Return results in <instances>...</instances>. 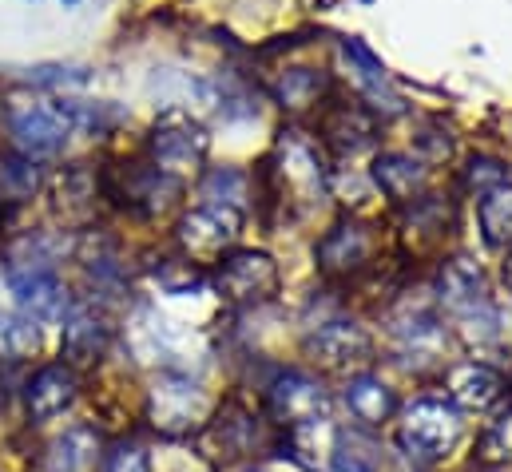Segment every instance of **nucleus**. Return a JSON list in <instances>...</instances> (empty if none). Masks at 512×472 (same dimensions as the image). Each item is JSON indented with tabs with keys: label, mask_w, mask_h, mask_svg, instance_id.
Masks as SVG:
<instances>
[{
	"label": "nucleus",
	"mask_w": 512,
	"mask_h": 472,
	"mask_svg": "<svg viewBox=\"0 0 512 472\" xmlns=\"http://www.w3.org/2000/svg\"><path fill=\"white\" fill-rule=\"evenodd\" d=\"M437 298L441 306L457 318L461 334L469 342H493L497 338V326H501V314L489 298V286H485V274L477 262L469 258H449L441 266V278H437Z\"/></svg>",
	"instance_id": "1"
},
{
	"label": "nucleus",
	"mask_w": 512,
	"mask_h": 472,
	"mask_svg": "<svg viewBox=\"0 0 512 472\" xmlns=\"http://www.w3.org/2000/svg\"><path fill=\"white\" fill-rule=\"evenodd\" d=\"M270 179H274V195L282 203H298V207H314L326 199L330 187V171L322 151L294 127H286L278 135V147L270 155Z\"/></svg>",
	"instance_id": "2"
},
{
	"label": "nucleus",
	"mask_w": 512,
	"mask_h": 472,
	"mask_svg": "<svg viewBox=\"0 0 512 472\" xmlns=\"http://www.w3.org/2000/svg\"><path fill=\"white\" fill-rule=\"evenodd\" d=\"M461 409L449 405V401H437V397H421L413 405L401 409V421H397V445L409 461H421V465H433L441 457H449V449L461 441Z\"/></svg>",
	"instance_id": "3"
},
{
	"label": "nucleus",
	"mask_w": 512,
	"mask_h": 472,
	"mask_svg": "<svg viewBox=\"0 0 512 472\" xmlns=\"http://www.w3.org/2000/svg\"><path fill=\"white\" fill-rule=\"evenodd\" d=\"M211 409L215 401L183 373H163L147 397V421L155 433L171 437V441H183V437H195L207 429L211 421Z\"/></svg>",
	"instance_id": "4"
},
{
	"label": "nucleus",
	"mask_w": 512,
	"mask_h": 472,
	"mask_svg": "<svg viewBox=\"0 0 512 472\" xmlns=\"http://www.w3.org/2000/svg\"><path fill=\"white\" fill-rule=\"evenodd\" d=\"M239 235H243V211L215 207V203L187 211L175 227V242L191 266H219L239 242Z\"/></svg>",
	"instance_id": "5"
},
{
	"label": "nucleus",
	"mask_w": 512,
	"mask_h": 472,
	"mask_svg": "<svg viewBox=\"0 0 512 472\" xmlns=\"http://www.w3.org/2000/svg\"><path fill=\"white\" fill-rule=\"evenodd\" d=\"M147 147H151V163L159 171H167V175L179 179L183 171H199L203 167L207 147H211V135L203 131L199 119H191L187 112H179V108H167L163 116L155 119Z\"/></svg>",
	"instance_id": "6"
},
{
	"label": "nucleus",
	"mask_w": 512,
	"mask_h": 472,
	"mask_svg": "<svg viewBox=\"0 0 512 472\" xmlns=\"http://www.w3.org/2000/svg\"><path fill=\"white\" fill-rule=\"evenodd\" d=\"M278 262L262 250H231L215 266V290L235 306H262L278 294Z\"/></svg>",
	"instance_id": "7"
},
{
	"label": "nucleus",
	"mask_w": 512,
	"mask_h": 472,
	"mask_svg": "<svg viewBox=\"0 0 512 472\" xmlns=\"http://www.w3.org/2000/svg\"><path fill=\"white\" fill-rule=\"evenodd\" d=\"M104 191L135 215H163L183 195V183L155 163H124L116 175H104Z\"/></svg>",
	"instance_id": "8"
},
{
	"label": "nucleus",
	"mask_w": 512,
	"mask_h": 472,
	"mask_svg": "<svg viewBox=\"0 0 512 472\" xmlns=\"http://www.w3.org/2000/svg\"><path fill=\"white\" fill-rule=\"evenodd\" d=\"M306 354L330 373H350V369H366L374 361V338L350 318H330L310 330Z\"/></svg>",
	"instance_id": "9"
},
{
	"label": "nucleus",
	"mask_w": 512,
	"mask_h": 472,
	"mask_svg": "<svg viewBox=\"0 0 512 472\" xmlns=\"http://www.w3.org/2000/svg\"><path fill=\"white\" fill-rule=\"evenodd\" d=\"M266 405H270V417L282 429H294V425L330 417V393H326V385L318 377L302 373V369L278 373L274 385L266 389Z\"/></svg>",
	"instance_id": "10"
},
{
	"label": "nucleus",
	"mask_w": 512,
	"mask_h": 472,
	"mask_svg": "<svg viewBox=\"0 0 512 472\" xmlns=\"http://www.w3.org/2000/svg\"><path fill=\"white\" fill-rule=\"evenodd\" d=\"M8 131H12V143H16V155L40 163V159H52L68 147L72 139V123L64 119L60 104H36V108H20L8 119Z\"/></svg>",
	"instance_id": "11"
},
{
	"label": "nucleus",
	"mask_w": 512,
	"mask_h": 472,
	"mask_svg": "<svg viewBox=\"0 0 512 472\" xmlns=\"http://www.w3.org/2000/svg\"><path fill=\"white\" fill-rule=\"evenodd\" d=\"M445 389H449V405L469 409V413H493L509 401V381L485 361L453 365L445 373Z\"/></svg>",
	"instance_id": "12"
},
{
	"label": "nucleus",
	"mask_w": 512,
	"mask_h": 472,
	"mask_svg": "<svg viewBox=\"0 0 512 472\" xmlns=\"http://www.w3.org/2000/svg\"><path fill=\"white\" fill-rule=\"evenodd\" d=\"M314 258L326 278H350L366 270V262L374 258V235L362 223H338L314 246Z\"/></svg>",
	"instance_id": "13"
},
{
	"label": "nucleus",
	"mask_w": 512,
	"mask_h": 472,
	"mask_svg": "<svg viewBox=\"0 0 512 472\" xmlns=\"http://www.w3.org/2000/svg\"><path fill=\"white\" fill-rule=\"evenodd\" d=\"M255 441H258L255 417H251L247 409H239V405H223L219 417H211L207 429L199 433V449H203V457L223 461V465L251 457Z\"/></svg>",
	"instance_id": "14"
},
{
	"label": "nucleus",
	"mask_w": 512,
	"mask_h": 472,
	"mask_svg": "<svg viewBox=\"0 0 512 472\" xmlns=\"http://www.w3.org/2000/svg\"><path fill=\"white\" fill-rule=\"evenodd\" d=\"M112 342V326L104 314H96L92 306H72L64 318V365L72 369H88L96 365Z\"/></svg>",
	"instance_id": "15"
},
{
	"label": "nucleus",
	"mask_w": 512,
	"mask_h": 472,
	"mask_svg": "<svg viewBox=\"0 0 512 472\" xmlns=\"http://www.w3.org/2000/svg\"><path fill=\"white\" fill-rule=\"evenodd\" d=\"M16 302H20V314H28L36 326L40 322H56V318H68L72 310V298L68 290L60 286V278L52 270H40V274H12L8 278Z\"/></svg>",
	"instance_id": "16"
},
{
	"label": "nucleus",
	"mask_w": 512,
	"mask_h": 472,
	"mask_svg": "<svg viewBox=\"0 0 512 472\" xmlns=\"http://www.w3.org/2000/svg\"><path fill=\"white\" fill-rule=\"evenodd\" d=\"M76 393H80L76 369L64 365V361H52V365H44V369L28 381V393H24L28 417H32V421H52V417H60V413L76 401Z\"/></svg>",
	"instance_id": "17"
},
{
	"label": "nucleus",
	"mask_w": 512,
	"mask_h": 472,
	"mask_svg": "<svg viewBox=\"0 0 512 472\" xmlns=\"http://www.w3.org/2000/svg\"><path fill=\"white\" fill-rule=\"evenodd\" d=\"M338 437H342V433L330 425V417H322V421H306V425L286 429V445H282V449H286L302 469L318 472L334 465Z\"/></svg>",
	"instance_id": "18"
},
{
	"label": "nucleus",
	"mask_w": 512,
	"mask_h": 472,
	"mask_svg": "<svg viewBox=\"0 0 512 472\" xmlns=\"http://www.w3.org/2000/svg\"><path fill=\"white\" fill-rule=\"evenodd\" d=\"M374 183L393 203H405L425 187V167L405 151H382L374 159Z\"/></svg>",
	"instance_id": "19"
},
{
	"label": "nucleus",
	"mask_w": 512,
	"mask_h": 472,
	"mask_svg": "<svg viewBox=\"0 0 512 472\" xmlns=\"http://www.w3.org/2000/svg\"><path fill=\"white\" fill-rule=\"evenodd\" d=\"M96 461H100V437L92 429H68L48 445L44 472H92Z\"/></svg>",
	"instance_id": "20"
},
{
	"label": "nucleus",
	"mask_w": 512,
	"mask_h": 472,
	"mask_svg": "<svg viewBox=\"0 0 512 472\" xmlns=\"http://www.w3.org/2000/svg\"><path fill=\"white\" fill-rule=\"evenodd\" d=\"M346 405H350V413H354L358 421H366V425H382V421L393 417L397 397H393V389L385 385L382 377L362 373V377H354V381L346 385Z\"/></svg>",
	"instance_id": "21"
},
{
	"label": "nucleus",
	"mask_w": 512,
	"mask_h": 472,
	"mask_svg": "<svg viewBox=\"0 0 512 472\" xmlns=\"http://www.w3.org/2000/svg\"><path fill=\"white\" fill-rule=\"evenodd\" d=\"M477 223L493 250H512V183H501L477 199Z\"/></svg>",
	"instance_id": "22"
},
{
	"label": "nucleus",
	"mask_w": 512,
	"mask_h": 472,
	"mask_svg": "<svg viewBox=\"0 0 512 472\" xmlns=\"http://www.w3.org/2000/svg\"><path fill=\"white\" fill-rule=\"evenodd\" d=\"M322 131H326V143H330L338 155H358V151L370 147V139H374L370 116H366L362 108H350V104L334 108V112L326 116V123H322Z\"/></svg>",
	"instance_id": "23"
},
{
	"label": "nucleus",
	"mask_w": 512,
	"mask_h": 472,
	"mask_svg": "<svg viewBox=\"0 0 512 472\" xmlns=\"http://www.w3.org/2000/svg\"><path fill=\"white\" fill-rule=\"evenodd\" d=\"M40 354V326L20 310H0V361L20 365Z\"/></svg>",
	"instance_id": "24"
},
{
	"label": "nucleus",
	"mask_w": 512,
	"mask_h": 472,
	"mask_svg": "<svg viewBox=\"0 0 512 472\" xmlns=\"http://www.w3.org/2000/svg\"><path fill=\"white\" fill-rule=\"evenodd\" d=\"M326 88H330V80H326L322 72H314V68H290V72L278 76V84H274L270 92H274V100H278L282 108L298 112V108L318 104V96H322Z\"/></svg>",
	"instance_id": "25"
},
{
	"label": "nucleus",
	"mask_w": 512,
	"mask_h": 472,
	"mask_svg": "<svg viewBox=\"0 0 512 472\" xmlns=\"http://www.w3.org/2000/svg\"><path fill=\"white\" fill-rule=\"evenodd\" d=\"M40 183H44L40 163H32L24 155H8L0 163V203H12V207L16 203H28L40 191Z\"/></svg>",
	"instance_id": "26"
},
{
	"label": "nucleus",
	"mask_w": 512,
	"mask_h": 472,
	"mask_svg": "<svg viewBox=\"0 0 512 472\" xmlns=\"http://www.w3.org/2000/svg\"><path fill=\"white\" fill-rule=\"evenodd\" d=\"M60 203L56 211L68 219V223H84L92 215V199H96V179L84 171V167H72L60 175V187H56Z\"/></svg>",
	"instance_id": "27"
},
{
	"label": "nucleus",
	"mask_w": 512,
	"mask_h": 472,
	"mask_svg": "<svg viewBox=\"0 0 512 472\" xmlns=\"http://www.w3.org/2000/svg\"><path fill=\"white\" fill-rule=\"evenodd\" d=\"M199 195H203L207 203H215V207H235V211H243V199H247V175H243L239 167H211V171L203 175Z\"/></svg>",
	"instance_id": "28"
},
{
	"label": "nucleus",
	"mask_w": 512,
	"mask_h": 472,
	"mask_svg": "<svg viewBox=\"0 0 512 472\" xmlns=\"http://www.w3.org/2000/svg\"><path fill=\"white\" fill-rule=\"evenodd\" d=\"M64 119L72 123V131H108L112 123H120L124 112L112 108V104H92V100H56Z\"/></svg>",
	"instance_id": "29"
},
{
	"label": "nucleus",
	"mask_w": 512,
	"mask_h": 472,
	"mask_svg": "<svg viewBox=\"0 0 512 472\" xmlns=\"http://www.w3.org/2000/svg\"><path fill=\"white\" fill-rule=\"evenodd\" d=\"M477 461L481 465H509L512 461V413H505L501 421H493L481 441H477Z\"/></svg>",
	"instance_id": "30"
},
{
	"label": "nucleus",
	"mask_w": 512,
	"mask_h": 472,
	"mask_svg": "<svg viewBox=\"0 0 512 472\" xmlns=\"http://www.w3.org/2000/svg\"><path fill=\"white\" fill-rule=\"evenodd\" d=\"M104 472H151V457L139 441H120L104 457Z\"/></svg>",
	"instance_id": "31"
},
{
	"label": "nucleus",
	"mask_w": 512,
	"mask_h": 472,
	"mask_svg": "<svg viewBox=\"0 0 512 472\" xmlns=\"http://www.w3.org/2000/svg\"><path fill=\"white\" fill-rule=\"evenodd\" d=\"M28 84H44V88H68V84H84L88 72L84 68H64V64H36L24 72Z\"/></svg>",
	"instance_id": "32"
},
{
	"label": "nucleus",
	"mask_w": 512,
	"mask_h": 472,
	"mask_svg": "<svg viewBox=\"0 0 512 472\" xmlns=\"http://www.w3.org/2000/svg\"><path fill=\"white\" fill-rule=\"evenodd\" d=\"M505 183V167L497 163V159H473L469 163V171H465V187H473L477 195H485V191H493V187H501Z\"/></svg>",
	"instance_id": "33"
},
{
	"label": "nucleus",
	"mask_w": 512,
	"mask_h": 472,
	"mask_svg": "<svg viewBox=\"0 0 512 472\" xmlns=\"http://www.w3.org/2000/svg\"><path fill=\"white\" fill-rule=\"evenodd\" d=\"M505 286H509V294H512V250H509V258H505Z\"/></svg>",
	"instance_id": "34"
},
{
	"label": "nucleus",
	"mask_w": 512,
	"mask_h": 472,
	"mask_svg": "<svg viewBox=\"0 0 512 472\" xmlns=\"http://www.w3.org/2000/svg\"><path fill=\"white\" fill-rule=\"evenodd\" d=\"M68 4H76V0H68Z\"/></svg>",
	"instance_id": "35"
}]
</instances>
